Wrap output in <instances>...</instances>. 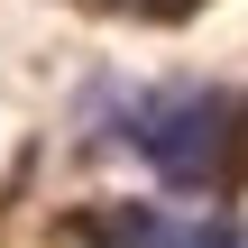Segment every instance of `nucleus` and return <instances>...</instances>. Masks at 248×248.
Here are the masks:
<instances>
[{
    "label": "nucleus",
    "mask_w": 248,
    "mask_h": 248,
    "mask_svg": "<svg viewBox=\"0 0 248 248\" xmlns=\"http://www.w3.org/2000/svg\"><path fill=\"white\" fill-rule=\"evenodd\" d=\"M166 184H202L230 147V101L221 92H147L129 101V129H120Z\"/></svg>",
    "instance_id": "1"
},
{
    "label": "nucleus",
    "mask_w": 248,
    "mask_h": 248,
    "mask_svg": "<svg viewBox=\"0 0 248 248\" xmlns=\"http://www.w3.org/2000/svg\"><path fill=\"white\" fill-rule=\"evenodd\" d=\"M110 239L120 248H239V230L221 212H129V221H110Z\"/></svg>",
    "instance_id": "2"
}]
</instances>
